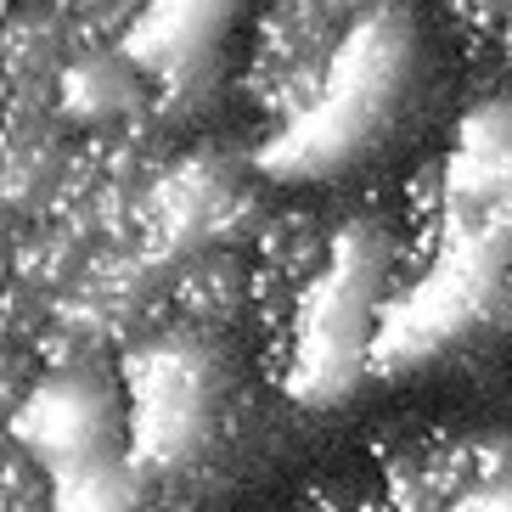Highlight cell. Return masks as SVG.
<instances>
[{"label": "cell", "instance_id": "obj_9", "mask_svg": "<svg viewBox=\"0 0 512 512\" xmlns=\"http://www.w3.org/2000/svg\"><path fill=\"white\" fill-rule=\"evenodd\" d=\"M451 512H512V484H479V490H467Z\"/></svg>", "mask_w": 512, "mask_h": 512}, {"label": "cell", "instance_id": "obj_3", "mask_svg": "<svg viewBox=\"0 0 512 512\" xmlns=\"http://www.w3.org/2000/svg\"><path fill=\"white\" fill-rule=\"evenodd\" d=\"M209 377L214 349L186 332H169L124 361V383H130V456L124 462L136 473H175L203 451L214 406Z\"/></svg>", "mask_w": 512, "mask_h": 512}, {"label": "cell", "instance_id": "obj_1", "mask_svg": "<svg viewBox=\"0 0 512 512\" xmlns=\"http://www.w3.org/2000/svg\"><path fill=\"white\" fill-rule=\"evenodd\" d=\"M422 74V40L406 0L355 12L338 46L327 51L316 85L293 119L259 147V169L276 181H327L389 147L406 124Z\"/></svg>", "mask_w": 512, "mask_h": 512}, {"label": "cell", "instance_id": "obj_4", "mask_svg": "<svg viewBox=\"0 0 512 512\" xmlns=\"http://www.w3.org/2000/svg\"><path fill=\"white\" fill-rule=\"evenodd\" d=\"M17 439L29 445L40 462L79 467L96 456H113L119 439V394L107 389L85 366H57V372L29 394V406L17 417Z\"/></svg>", "mask_w": 512, "mask_h": 512}, {"label": "cell", "instance_id": "obj_6", "mask_svg": "<svg viewBox=\"0 0 512 512\" xmlns=\"http://www.w3.org/2000/svg\"><path fill=\"white\" fill-rule=\"evenodd\" d=\"M62 107L74 119H113V113H130L136 107V62L124 51H96V57L74 62L68 79H62Z\"/></svg>", "mask_w": 512, "mask_h": 512}, {"label": "cell", "instance_id": "obj_2", "mask_svg": "<svg viewBox=\"0 0 512 512\" xmlns=\"http://www.w3.org/2000/svg\"><path fill=\"white\" fill-rule=\"evenodd\" d=\"M394 237L383 220H349L332 231L316 276L293 310V349H287V394L299 406H332L372 377V344L389 304Z\"/></svg>", "mask_w": 512, "mask_h": 512}, {"label": "cell", "instance_id": "obj_7", "mask_svg": "<svg viewBox=\"0 0 512 512\" xmlns=\"http://www.w3.org/2000/svg\"><path fill=\"white\" fill-rule=\"evenodd\" d=\"M57 496L46 512H136V467L124 456H96L79 467H57Z\"/></svg>", "mask_w": 512, "mask_h": 512}, {"label": "cell", "instance_id": "obj_8", "mask_svg": "<svg viewBox=\"0 0 512 512\" xmlns=\"http://www.w3.org/2000/svg\"><path fill=\"white\" fill-rule=\"evenodd\" d=\"M451 164H462L467 175H479L512 214V107H501V102L479 107L462 124V147H456Z\"/></svg>", "mask_w": 512, "mask_h": 512}, {"label": "cell", "instance_id": "obj_5", "mask_svg": "<svg viewBox=\"0 0 512 512\" xmlns=\"http://www.w3.org/2000/svg\"><path fill=\"white\" fill-rule=\"evenodd\" d=\"M237 0H152L141 23L124 40V57L136 68H152V74H186L203 51L214 46L220 23L231 17Z\"/></svg>", "mask_w": 512, "mask_h": 512}]
</instances>
